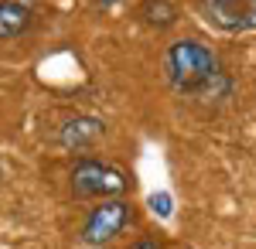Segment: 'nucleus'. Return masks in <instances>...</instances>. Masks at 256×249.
Listing matches in <instances>:
<instances>
[{
    "instance_id": "nucleus-1",
    "label": "nucleus",
    "mask_w": 256,
    "mask_h": 249,
    "mask_svg": "<svg viewBox=\"0 0 256 249\" xmlns=\"http://www.w3.org/2000/svg\"><path fill=\"white\" fill-rule=\"evenodd\" d=\"M218 72V58L208 44L195 38H181L164 52V76L181 96H195L198 89Z\"/></svg>"
},
{
    "instance_id": "nucleus-9",
    "label": "nucleus",
    "mask_w": 256,
    "mask_h": 249,
    "mask_svg": "<svg viewBox=\"0 0 256 249\" xmlns=\"http://www.w3.org/2000/svg\"><path fill=\"white\" fill-rule=\"evenodd\" d=\"M130 249H160V242L158 239H140V242H134Z\"/></svg>"
},
{
    "instance_id": "nucleus-12",
    "label": "nucleus",
    "mask_w": 256,
    "mask_h": 249,
    "mask_svg": "<svg viewBox=\"0 0 256 249\" xmlns=\"http://www.w3.org/2000/svg\"><path fill=\"white\" fill-rule=\"evenodd\" d=\"M0 171H4V168H0Z\"/></svg>"
},
{
    "instance_id": "nucleus-10",
    "label": "nucleus",
    "mask_w": 256,
    "mask_h": 249,
    "mask_svg": "<svg viewBox=\"0 0 256 249\" xmlns=\"http://www.w3.org/2000/svg\"><path fill=\"white\" fill-rule=\"evenodd\" d=\"M102 4H106V7H113V4H120V0H102Z\"/></svg>"
},
{
    "instance_id": "nucleus-6",
    "label": "nucleus",
    "mask_w": 256,
    "mask_h": 249,
    "mask_svg": "<svg viewBox=\"0 0 256 249\" xmlns=\"http://www.w3.org/2000/svg\"><path fill=\"white\" fill-rule=\"evenodd\" d=\"M34 24V14L24 0H0V41H14L28 34Z\"/></svg>"
},
{
    "instance_id": "nucleus-8",
    "label": "nucleus",
    "mask_w": 256,
    "mask_h": 249,
    "mask_svg": "<svg viewBox=\"0 0 256 249\" xmlns=\"http://www.w3.org/2000/svg\"><path fill=\"white\" fill-rule=\"evenodd\" d=\"M150 208H154V215H160V218H171V215H174V202H171L168 192H160V194H150Z\"/></svg>"
},
{
    "instance_id": "nucleus-3",
    "label": "nucleus",
    "mask_w": 256,
    "mask_h": 249,
    "mask_svg": "<svg viewBox=\"0 0 256 249\" xmlns=\"http://www.w3.org/2000/svg\"><path fill=\"white\" fill-rule=\"evenodd\" d=\"M134 222V205L126 198H106L86 215L82 222V242L86 246H110L116 236L126 232V226Z\"/></svg>"
},
{
    "instance_id": "nucleus-11",
    "label": "nucleus",
    "mask_w": 256,
    "mask_h": 249,
    "mask_svg": "<svg viewBox=\"0 0 256 249\" xmlns=\"http://www.w3.org/2000/svg\"><path fill=\"white\" fill-rule=\"evenodd\" d=\"M24 4H31V0H24Z\"/></svg>"
},
{
    "instance_id": "nucleus-4",
    "label": "nucleus",
    "mask_w": 256,
    "mask_h": 249,
    "mask_svg": "<svg viewBox=\"0 0 256 249\" xmlns=\"http://www.w3.org/2000/svg\"><path fill=\"white\" fill-rule=\"evenodd\" d=\"M198 14L208 28L226 34L256 31V0H198Z\"/></svg>"
},
{
    "instance_id": "nucleus-2",
    "label": "nucleus",
    "mask_w": 256,
    "mask_h": 249,
    "mask_svg": "<svg viewBox=\"0 0 256 249\" xmlns=\"http://www.w3.org/2000/svg\"><path fill=\"white\" fill-rule=\"evenodd\" d=\"M68 184H72L76 198H99V202H106V198H120V194L126 192L130 178H126V171H120L116 164L86 157V160H79L72 168Z\"/></svg>"
},
{
    "instance_id": "nucleus-7",
    "label": "nucleus",
    "mask_w": 256,
    "mask_h": 249,
    "mask_svg": "<svg viewBox=\"0 0 256 249\" xmlns=\"http://www.w3.org/2000/svg\"><path fill=\"white\" fill-rule=\"evenodd\" d=\"M140 18H144V24L164 31V28H174L178 24V7L171 0H144L140 4Z\"/></svg>"
},
{
    "instance_id": "nucleus-5",
    "label": "nucleus",
    "mask_w": 256,
    "mask_h": 249,
    "mask_svg": "<svg viewBox=\"0 0 256 249\" xmlns=\"http://www.w3.org/2000/svg\"><path fill=\"white\" fill-rule=\"evenodd\" d=\"M106 136V123L99 120V116H72V120H65L58 126V140L62 150H89V147H96L99 140Z\"/></svg>"
}]
</instances>
